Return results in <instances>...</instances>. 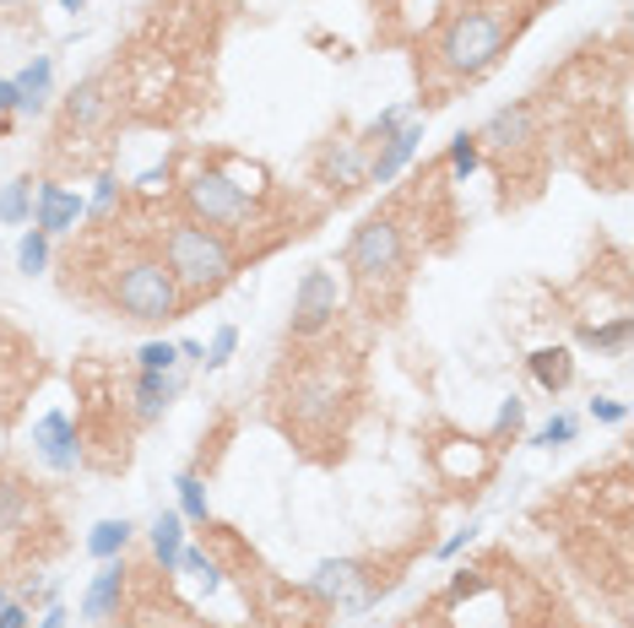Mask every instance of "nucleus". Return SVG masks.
<instances>
[{
	"label": "nucleus",
	"mask_w": 634,
	"mask_h": 628,
	"mask_svg": "<svg viewBox=\"0 0 634 628\" xmlns=\"http://www.w3.org/2000/svg\"><path fill=\"white\" fill-rule=\"evenodd\" d=\"M358 396H364V358L358 347L337 341V326H331L315 341H288L266 390V412L304 456L337 461L358 412Z\"/></svg>",
	"instance_id": "obj_1"
},
{
	"label": "nucleus",
	"mask_w": 634,
	"mask_h": 628,
	"mask_svg": "<svg viewBox=\"0 0 634 628\" xmlns=\"http://www.w3.org/2000/svg\"><path fill=\"white\" fill-rule=\"evenodd\" d=\"M92 245L82 250L87 293L130 326H169L190 303L158 255L152 228H120V217H87Z\"/></svg>",
	"instance_id": "obj_2"
},
{
	"label": "nucleus",
	"mask_w": 634,
	"mask_h": 628,
	"mask_svg": "<svg viewBox=\"0 0 634 628\" xmlns=\"http://www.w3.org/2000/svg\"><path fill=\"white\" fill-rule=\"evenodd\" d=\"M532 17H537L532 0H456L445 22L434 28V39L418 49V82L428 92L423 103L428 109L450 103L462 87L483 82Z\"/></svg>",
	"instance_id": "obj_3"
},
{
	"label": "nucleus",
	"mask_w": 634,
	"mask_h": 628,
	"mask_svg": "<svg viewBox=\"0 0 634 628\" xmlns=\"http://www.w3.org/2000/svg\"><path fill=\"white\" fill-rule=\"evenodd\" d=\"M179 173H174V201L185 217L217 228L239 260H250V239L260 228H277V239H288L298 228L271 217V179L260 163H245L234 152H179Z\"/></svg>",
	"instance_id": "obj_4"
},
{
	"label": "nucleus",
	"mask_w": 634,
	"mask_h": 628,
	"mask_svg": "<svg viewBox=\"0 0 634 628\" xmlns=\"http://www.w3.org/2000/svg\"><path fill=\"white\" fill-rule=\"evenodd\" d=\"M341 271H347L353 303L369 320H396L407 303V282H413V233H407L402 211H369L341 250Z\"/></svg>",
	"instance_id": "obj_5"
},
{
	"label": "nucleus",
	"mask_w": 634,
	"mask_h": 628,
	"mask_svg": "<svg viewBox=\"0 0 634 628\" xmlns=\"http://www.w3.org/2000/svg\"><path fill=\"white\" fill-rule=\"evenodd\" d=\"M60 552V520L49 494L17 461H0V586L28 580Z\"/></svg>",
	"instance_id": "obj_6"
},
{
	"label": "nucleus",
	"mask_w": 634,
	"mask_h": 628,
	"mask_svg": "<svg viewBox=\"0 0 634 628\" xmlns=\"http://www.w3.org/2000/svg\"><path fill=\"white\" fill-rule=\"evenodd\" d=\"M126 114V77L120 66H103L66 92L60 103V120L49 136V163L55 168H92L98 152L109 147V136Z\"/></svg>",
	"instance_id": "obj_7"
},
{
	"label": "nucleus",
	"mask_w": 634,
	"mask_h": 628,
	"mask_svg": "<svg viewBox=\"0 0 634 628\" xmlns=\"http://www.w3.org/2000/svg\"><path fill=\"white\" fill-rule=\"evenodd\" d=\"M152 239H158V255H164V266L174 271V282H179V293H185L190 309L207 303V298H217L234 277H239V266H245L239 250H234L217 228L185 217L179 207L164 211V217L152 222Z\"/></svg>",
	"instance_id": "obj_8"
},
{
	"label": "nucleus",
	"mask_w": 634,
	"mask_h": 628,
	"mask_svg": "<svg viewBox=\"0 0 634 628\" xmlns=\"http://www.w3.org/2000/svg\"><path fill=\"white\" fill-rule=\"evenodd\" d=\"M477 136V147H483V158H494L499 168V179H505L515 163H526L548 136H543V103L537 98H521V103H505V109H494L483 130H472Z\"/></svg>",
	"instance_id": "obj_9"
},
{
	"label": "nucleus",
	"mask_w": 634,
	"mask_h": 628,
	"mask_svg": "<svg viewBox=\"0 0 634 628\" xmlns=\"http://www.w3.org/2000/svg\"><path fill=\"white\" fill-rule=\"evenodd\" d=\"M375 141H385L375 126H364L358 136H353V130H337L331 141H320V152H315V185H320L331 201H347L353 190H364Z\"/></svg>",
	"instance_id": "obj_10"
},
{
	"label": "nucleus",
	"mask_w": 634,
	"mask_h": 628,
	"mask_svg": "<svg viewBox=\"0 0 634 628\" xmlns=\"http://www.w3.org/2000/svg\"><path fill=\"white\" fill-rule=\"evenodd\" d=\"M341 315V277L331 266H309L294 288V320H288V341H315L337 326Z\"/></svg>",
	"instance_id": "obj_11"
},
{
	"label": "nucleus",
	"mask_w": 634,
	"mask_h": 628,
	"mask_svg": "<svg viewBox=\"0 0 634 628\" xmlns=\"http://www.w3.org/2000/svg\"><path fill=\"white\" fill-rule=\"evenodd\" d=\"M115 618H120V628H207V618H196L185 601L169 596V575H164V590H158L147 580H136V569H130V590Z\"/></svg>",
	"instance_id": "obj_12"
},
{
	"label": "nucleus",
	"mask_w": 634,
	"mask_h": 628,
	"mask_svg": "<svg viewBox=\"0 0 634 628\" xmlns=\"http://www.w3.org/2000/svg\"><path fill=\"white\" fill-rule=\"evenodd\" d=\"M33 450H39V461L49 466V471H77L82 466V428H77V418L71 412H43L39 422H33Z\"/></svg>",
	"instance_id": "obj_13"
},
{
	"label": "nucleus",
	"mask_w": 634,
	"mask_h": 628,
	"mask_svg": "<svg viewBox=\"0 0 634 628\" xmlns=\"http://www.w3.org/2000/svg\"><path fill=\"white\" fill-rule=\"evenodd\" d=\"M87 222V201L77 190H66L60 179H39V190H33V228L49 233V239H66V233H77Z\"/></svg>",
	"instance_id": "obj_14"
},
{
	"label": "nucleus",
	"mask_w": 634,
	"mask_h": 628,
	"mask_svg": "<svg viewBox=\"0 0 634 628\" xmlns=\"http://www.w3.org/2000/svg\"><path fill=\"white\" fill-rule=\"evenodd\" d=\"M423 147V120H402V126L390 130L385 141H375V152H369V173H364V185H390L402 168L418 158Z\"/></svg>",
	"instance_id": "obj_15"
},
{
	"label": "nucleus",
	"mask_w": 634,
	"mask_h": 628,
	"mask_svg": "<svg viewBox=\"0 0 634 628\" xmlns=\"http://www.w3.org/2000/svg\"><path fill=\"white\" fill-rule=\"evenodd\" d=\"M126 590H130V564H126V558H109V564L92 575V586H87L82 618H87V624H115V612H120Z\"/></svg>",
	"instance_id": "obj_16"
},
{
	"label": "nucleus",
	"mask_w": 634,
	"mask_h": 628,
	"mask_svg": "<svg viewBox=\"0 0 634 628\" xmlns=\"http://www.w3.org/2000/svg\"><path fill=\"white\" fill-rule=\"evenodd\" d=\"M526 369H532V379H537L548 396H564V390L575 385V358H569V347H537V352L526 358Z\"/></svg>",
	"instance_id": "obj_17"
},
{
	"label": "nucleus",
	"mask_w": 634,
	"mask_h": 628,
	"mask_svg": "<svg viewBox=\"0 0 634 628\" xmlns=\"http://www.w3.org/2000/svg\"><path fill=\"white\" fill-rule=\"evenodd\" d=\"M17 82V114H43V103H49V87H55V60L39 54L22 77H11Z\"/></svg>",
	"instance_id": "obj_18"
},
{
	"label": "nucleus",
	"mask_w": 634,
	"mask_h": 628,
	"mask_svg": "<svg viewBox=\"0 0 634 628\" xmlns=\"http://www.w3.org/2000/svg\"><path fill=\"white\" fill-rule=\"evenodd\" d=\"M152 564L164 569V575H174V564H179V547H185V515L179 509H164L158 520H152Z\"/></svg>",
	"instance_id": "obj_19"
},
{
	"label": "nucleus",
	"mask_w": 634,
	"mask_h": 628,
	"mask_svg": "<svg viewBox=\"0 0 634 628\" xmlns=\"http://www.w3.org/2000/svg\"><path fill=\"white\" fill-rule=\"evenodd\" d=\"M130 537H136V526H130L126 515H120V520H98V526L87 531V552H92L98 564H109V558H126Z\"/></svg>",
	"instance_id": "obj_20"
},
{
	"label": "nucleus",
	"mask_w": 634,
	"mask_h": 628,
	"mask_svg": "<svg viewBox=\"0 0 634 628\" xmlns=\"http://www.w3.org/2000/svg\"><path fill=\"white\" fill-rule=\"evenodd\" d=\"M33 185H39V179L22 173V179H11V185L0 190V222H6V228H22V222L33 217Z\"/></svg>",
	"instance_id": "obj_21"
},
{
	"label": "nucleus",
	"mask_w": 634,
	"mask_h": 628,
	"mask_svg": "<svg viewBox=\"0 0 634 628\" xmlns=\"http://www.w3.org/2000/svg\"><path fill=\"white\" fill-rule=\"evenodd\" d=\"M179 515L190 520V526H207L211 520V504H207V482H201V471H179Z\"/></svg>",
	"instance_id": "obj_22"
},
{
	"label": "nucleus",
	"mask_w": 634,
	"mask_h": 628,
	"mask_svg": "<svg viewBox=\"0 0 634 628\" xmlns=\"http://www.w3.org/2000/svg\"><path fill=\"white\" fill-rule=\"evenodd\" d=\"M477 168H483V147H477V136H472V130H462V136L450 141V152H445V173H450L456 185H466Z\"/></svg>",
	"instance_id": "obj_23"
},
{
	"label": "nucleus",
	"mask_w": 634,
	"mask_h": 628,
	"mask_svg": "<svg viewBox=\"0 0 634 628\" xmlns=\"http://www.w3.org/2000/svg\"><path fill=\"white\" fill-rule=\"evenodd\" d=\"M49 245H55L49 233L28 228V233H22V245H17V271H22V277H43V271H49V255H55Z\"/></svg>",
	"instance_id": "obj_24"
},
{
	"label": "nucleus",
	"mask_w": 634,
	"mask_h": 628,
	"mask_svg": "<svg viewBox=\"0 0 634 628\" xmlns=\"http://www.w3.org/2000/svg\"><path fill=\"white\" fill-rule=\"evenodd\" d=\"M581 341L596 347V352H624V341H630V315H613L607 326H586Z\"/></svg>",
	"instance_id": "obj_25"
},
{
	"label": "nucleus",
	"mask_w": 634,
	"mask_h": 628,
	"mask_svg": "<svg viewBox=\"0 0 634 628\" xmlns=\"http://www.w3.org/2000/svg\"><path fill=\"white\" fill-rule=\"evenodd\" d=\"M575 433H581V422L569 418V412H553V418L532 433V445H537V450H558V445H569Z\"/></svg>",
	"instance_id": "obj_26"
},
{
	"label": "nucleus",
	"mask_w": 634,
	"mask_h": 628,
	"mask_svg": "<svg viewBox=\"0 0 634 628\" xmlns=\"http://www.w3.org/2000/svg\"><path fill=\"white\" fill-rule=\"evenodd\" d=\"M136 369H147V375H174V369H179V347H174V341H147V347L136 352Z\"/></svg>",
	"instance_id": "obj_27"
},
{
	"label": "nucleus",
	"mask_w": 634,
	"mask_h": 628,
	"mask_svg": "<svg viewBox=\"0 0 634 628\" xmlns=\"http://www.w3.org/2000/svg\"><path fill=\"white\" fill-rule=\"evenodd\" d=\"M521 422H526V401H521V396H505V401H499V418H494V433H488V439H494V445H515V433H521Z\"/></svg>",
	"instance_id": "obj_28"
},
{
	"label": "nucleus",
	"mask_w": 634,
	"mask_h": 628,
	"mask_svg": "<svg viewBox=\"0 0 634 628\" xmlns=\"http://www.w3.org/2000/svg\"><path fill=\"white\" fill-rule=\"evenodd\" d=\"M234 347H239V326H217L207 341V358H201V369H222L228 358H234Z\"/></svg>",
	"instance_id": "obj_29"
},
{
	"label": "nucleus",
	"mask_w": 634,
	"mask_h": 628,
	"mask_svg": "<svg viewBox=\"0 0 634 628\" xmlns=\"http://www.w3.org/2000/svg\"><path fill=\"white\" fill-rule=\"evenodd\" d=\"M592 418L596 422H630V407H624V401H613V396H596Z\"/></svg>",
	"instance_id": "obj_30"
},
{
	"label": "nucleus",
	"mask_w": 634,
	"mask_h": 628,
	"mask_svg": "<svg viewBox=\"0 0 634 628\" xmlns=\"http://www.w3.org/2000/svg\"><path fill=\"white\" fill-rule=\"evenodd\" d=\"M39 0H0V22H28Z\"/></svg>",
	"instance_id": "obj_31"
},
{
	"label": "nucleus",
	"mask_w": 634,
	"mask_h": 628,
	"mask_svg": "<svg viewBox=\"0 0 634 628\" xmlns=\"http://www.w3.org/2000/svg\"><path fill=\"white\" fill-rule=\"evenodd\" d=\"M28 624H33V618H28L22 601H6V607H0V628H28Z\"/></svg>",
	"instance_id": "obj_32"
},
{
	"label": "nucleus",
	"mask_w": 634,
	"mask_h": 628,
	"mask_svg": "<svg viewBox=\"0 0 634 628\" xmlns=\"http://www.w3.org/2000/svg\"><path fill=\"white\" fill-rule=\"evenodd\" d=\"M402 628H450V624H445V612H439V607H428V612H413Z\"/></svg>",
	"instance_id": "obj_33"
},
{
	"label": "nucleus",
	"mask_w": 634,
	"mask_h": 628,
	"mask_svg": "<svg viewBox=\"0 0 634 628\" xmlns=\"http://www.w3.org/2000/svg\"><path fill=\"white\" fill-rule=\"evenodd\" d=\"M472 537H477V526H466V531H456V537H450V542L439 547V558H456V552H462V547L472 542Z\"/></svg>",
	"instance_id": "obj_34"
},
{
	"label": "nucleus",
	"mask_w": 634,
	"mask_h": 628,
	"mask_svg": "<svg viewBox=\"0 0 634 628\" xmlns=\"http://www.w3.org/2000/svg\"><path fill=\"white\" fill-rule=\"evenodd\" d=\"M174 347H179V363H201V358H207L201 341H174Z\"/></svg>",
	"instance_id": "obj_35"
},
{
	"label": "nucleus",
	"mask_w": 634,
	"mask_h": 628,
	"mask_svg": "<svg viewBox=\"0 0 634 628\" xmlns=\"http://www.w3.org/2000/svg\"><path fill=\"white\" fill-rule=\"evenodd\" d=\"M17 114V82H0V120Z\"/></svg>",
	"instance_id": "obj_36"
},
{
	"label": "nucleus",
	"mask_w": 634,
	"mask_h": 628,
	"mask_svg": "<svg viewBox=\"0 0 634 628\" xmlns=\"http://www.w3.org/2000/svg\"><path fill=\"white\" fill-rule=\"evenodd\" d=\"M39 628H66V607H43V624Z\"/></svg>",
	"instance_id": "obj_37"
},
{
	"label": "nucleus",
	"mask_w": 634,
	"mask_h": 628,
	"mask_svg": "<svg viewBox=\"0 0 634 628\" xmlns=\"http://www.w3.org/2000/svg\"><path fill=\"white\" fill-rule=\"evenodd\" d=\"M60 6H66V11H82L87 0H60Z\"/></svg>",
	"instance_id": "obj_38"
},
{
	"label": "nucleus",
	"mask_w": 634,
	"mask_h": 628,
	"mask_svg": "<svg viewBox=\"0 0 634 628\" xmlns=\"http://www.w3.org/2000/svg\"><path fill=\"white\" fill-rule=\"evenodd\" d=\"M207 628H260V624H207Z\"/></svg>",
	"instance_id": "obj_39"
},
{
	"label": "nucleus",
	"mask_w": 634,
	"mask_h": 628,
	"mask_svg": "<svg viewBox=\"0 0 634 628\" xmlns=\"http://www.w3.org/2000/svg\"><path fill=\"white\" fill-rule=\"evenodd\" d=\"M6 601H11V596H6V586H0V607H6Z\"/></svg>",
	"instance_id": "obj_40"
}]
</instances>
